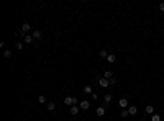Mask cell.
Returning a JSON list of instances; mask_svg holds the SVG:
<instances>
[{"label":"cell","mask_w":164,"mask_h":121,"mask_svg":"<svg viewBox=\"0 0 164 121\" xmlns=\"http://www.w3.org/2000/svg\"><path fill=\"white\" fill-rule=\"evenodd\" d=\"M112 98H113V97H112V93H107V95L104 97V100H105V103H107V105L112 101Z\"/></svg>","instance_id":"11"},{"label":"cell","mask_w":164,"mask_h":121,"mask_svg":"<svg viewBox=\"0 0 164 121\" xmlns=\"http://www.w3.org/2000/svg\"><path fill=\"white\" fill-rule=\"evenodd\" d=\"M115 59H117V57H115V54H108V57H107V60H108L110 64H113Z\"/></svg>","instance_id":"12"},{"label":"cell","mask_w":164,"mask_h":121,"mask_svg":"<svg viewBox=\"0 0 164 121\" xmlns=\"http://www.w3.org/2000/svg\"><path fill=\"white\" fill-rule=\"evenodd\" d=\"M151 121H161V116L154 113V115H151Z\"/></svg>","instance_id":"14"},{"label":"cell","mask_w":164,"mask_h":121,"mask_svg":"<svg viewBox=\"0 0 164 121\" xmlns=\"http://www.w3.org/2000/svg\"><path fill=\"white\" fill-rule=\"evenodd\" d=\"M84 93H92V87H90V85H85V87H84Z\"/></svg>","instance_id":"13"},{"label":"cell","mask_w":164,"mask_h":121,"mask_svg":"<svg viewBox=\"0 0 164 121\" xmlns=\"http://www.w3.org/2000/svg\"><path fill=\"white\" fill-rule=\"evenodd\" d=\"M41 36H43L41 31H38V30H35V31H33V38H35V39H41Z\"/></svg>","instance_id":"8"},{"label":"cell","mask_w":164,"mask_h":121,"mask_svg":"<svg viewBox=\"0 0 164 121\" xmlns=\"http://www.w3.org/2000/svg\"><path fill=\"white\" fill-rule=\"evenodd\" d=\"M104 79H108V80H110V79H113V74H112V71H105V72H104Z\"/></svg>","instance_id":"6"},{"label":"cell","mask_w":164,"mask_h":121,"mask_svg":"<svg viewBox=\"0 0 164 121\" xmlns=\"http://www.w3.org/2000/svg\"><path fill=\"white\" fill-rule=\"evenodd\" d=\"M46 106H48V110H49V111H53V110L56 108V105H54V103H51V101H49V103L46 105Z\"/></svg>","instance_id":"16"},{"label":"cell","mask_w":164,"mask_h":121,"mask_svg":"<svg viewBox=\"0 0 164 121\" xmlns=\"http://www.w3.org/2000/svg\"><path fill=\"white\" fill-rule=\"evenodd\" d=\"M38 101H39V103H46V98H44L43 95H39V98H38Z\"/></svg>","instance_id":"17"},{"label":"cell","mask_w":164,"mask_h":121,"mask_svg":"<svg viewBox=\"0 0 164 121\" xmlns=\"http://www.w3.org/2000/svg\"><path fill=\"white\" fill-rule=\"evenodd\" d=\"M98 54H100V57H108V52H107L105 49H102L100 52H98Z\"/></svg>","instance_id":"15"},{"label":"cell","mask_w":164,"mask_h":121,"mask_svg":"<svg viewBox=\"0 0 164 121\" xmlns=\"http://www.w3.org/2000/svg\"><path fill=\"white\" fill-rule=\"evenodd\" d=\"M159 10H161V11H164V3H161V5H159Z\"/></svg>","instance_id":"21"},{"label":"cell","mask_w":164,"mask_h":121,"mask_svg":"<svg viewBox=\"0 0 164 121\" xmlns=\"http://www.w3.org/2000/svg\"><path fill=\"white\" fill-rule=\"evenodd\" d=\"M108 82H110V85H115V83H117V79H110V80H108Z\"/></svg>","instance_id":"20"},{"label":"cell","mask_w":164,"mask_h":121,"mask_svg":"<svg viewBox=\"0 0 164 121\" xmlns=\"http://www.w3.org/2000/svg\"><path fill=\"white\" fill-rule=\"evenodd\" d=\"M97 79H98V85H100L102 88H107V87L110 85L108 79H102V77H97Z\"/></svg>","instance_id":"1"},{"label":"cell","mask_w":164,"mask_h":121,"mask_svg":"<svg viewBox=\"0 0 164 121\" xmlns=\"http://www.w3.org/2000/svg\"><path fill=\"white\" fill-rule=\"evenodd\" d=\"M89 106H90V105H89L87 100H84V101L79 103V108H81V110H89Z\"/></svg>","instance_id":"3"},{"label":"cell","mask_w":164,"mask_h":121,"mask_svg":"<svg viewBox=\"0 0 164 121\" xmlns=\"http://www.w3.org/2000/svg\"><path fill=\"white\" fill-rule=\"evenodd\" d=\"M163 30H164V26H163Z\"/></svg>","instance_id":"22"},{"label":"cell","mask_w":164,"mask_h":121,"mask_svg":"<svg viewBox=\"0 0 164 121\" xmlns=\"http://www.w3.org/2000/svg\"><path fill=\"white\" fill-rule=\"evenodd\" d=\"M10 56H12V52H10V51H5V52H3V57H7V59H8Z\"/></svg>","instance_id":"18"},{"label":"cell","mask_w":164,"mask_h":121,"mask_svg":"<svg viewBox=\"0 0 164 121\" xmlns=\"http://www.w3.org/2000/svg\"><path fill=\"white\" fill-rule=\"evenodd\" d=\"M79 111H81V108H79L77 105H74V106H71V113H72V115H77Z\"/></svg>","instance_id":"10"},{"label":"cell","mask_w":164,"mask_h":121,"mask_svg":"<svg viewBox=\"0 0 164 121\" xmlns=\"http://www.w3.org/2000/svg\"><path fill=\"white\" fill-rule=\"evenodd\" d=\"M118 105H120L123 110H126V108H128V100H126V98H120V100H118Z\"/></svg>","instance_id":"2"},{"label":"cell","mask_w":164,"mask_h":121,"mask_svg":"<svg viewBox=\"0 0 164 121\" xmlns=\"http://www.w3.org/2000/svg\"><path fill=\"white\" fill-rule=\"evenodd\" d=\"M23 41H25V43H33V41H35V38H33V34H25V36H23Z\"/></svg>","instance_id":"4"},{"label":"cell","mask_w":164,"mask_h":121,"mask_svg":"<svg viewBox=\"0 0 164 121\" xmlns=\"http://www.w3.org/2000/svg\"><path fill=\"white\" fill-rule=\"evenodd\" d=\"M105 106H100V108H97V116H104L105 115Z\"/></svg>","instance_id":"7"},{"label":"cell","mask_w":164,"mask_h":121,"mask_svg":"<svg viewBox=\"0 0 164 121\" xmlns=\"http://www.w3.org/2000/svg\"><path fill=\"white\" fill-rule=\"evenodd\" d=\"M146 113L148 115H154V106L153 105H148L146 106Z\"/></svg>","instance_id":"9"},{"label":"cell","mask_w":164,"mask_h":121,"mask_svg":"<svg viewBox=\"0 0 164 121\" xmlns=\"http://www.w3.org/2000/svg\"><path fill=\"white\" fill-rule=\"evenodd\" d=\"M128 115H130V113H128V110H123V111H121V116H123V118H126Z\"/></svg>","instance_id":"19"},{"label":"cell","mask_w":164,"mask_h":121,"mask_svg":"<svg viewBox=\"0 0 164 121\" xmlns=\"http://www.w3.org/2000/svg\"><path fill=\"white\" fill-rule=\"evenodd\" d=\"M128 113H130V115H136V113H138V108L135 106V105H131V106H128Z\"/></svg>","instance_id":"5"}]
</instances>
